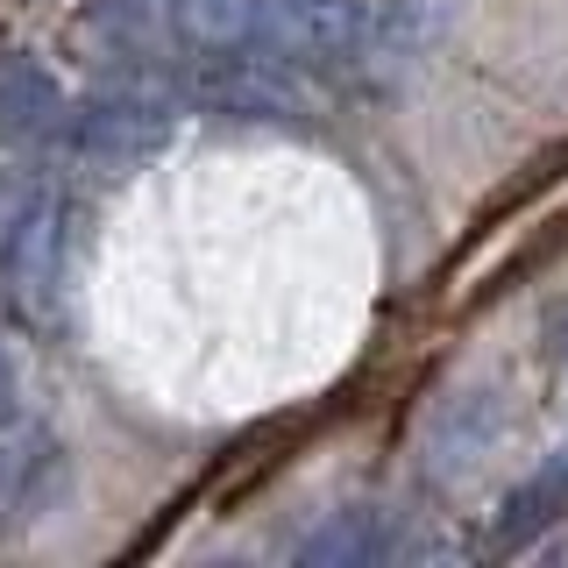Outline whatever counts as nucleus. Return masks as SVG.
Segmentation results:
<instances>
[{
  "label": "nucleus",
  "instance_id": "3",
  "mask_svg": "<svg viewBox=\"0 0 568 568\" xmlns=\"http://www.w3.org/2000/svg\"><path fill=\"white\" fill-rule=\"evenodd\" d=\"M64 121H71L64 85L50 79L29 50L0 58V142H14V150H29V142H58Z\"/></svg>",
  "mask_w": 568,
  "mask_h": 568
},
{
  "label": "nucleus",
  "instance_id": "7",
  "mask_svg": "<svg viewBox=\"0 0 568 568\" xmlns=\"http://www.w3.org/2000/svg\"><path fill=\"white\" fill-rule=\"evenodd\" d=\"M568 511V448H555L540 469L526 476L519 490L497 505V526H490V547H532L547 526Z\"/></svg>",
  "mask_w": 568,
  "mask_h": 568
},
{
  "label": "nucleus",
  "instance_id": "5",
  "mask_svg": "<svg viewBox=\"0 0 568 568\" xmlns=\"http://www.w3.org/2000/svg\"><path fill=\"white\" fill-rule=\"evenodd\" d=\"M490 440H497V405H490V390H455L448 405H440L434 419H426V476L434 484H455V476H469L476 462L490 455Z\"/></svg>",
  "mask_w": 568,
  "mask_h": 568
},
{
  "label": "nucleus",
  "instance_id": "1",
  "mask_svg": "<svg viewBox=\"0 0 568 568\" xmlns=\"http://www.w3.org/2000/svg\"><path fill=\"white\" fill-rule=\"evenodd\" d=\"M64 242H71V206L58 192H36L29 206L8 213V227H0V292H8V306L22 320L58 313Z\"/></svg>",
  "mask_w": 568,
  "mask_h": 568
},
{
  "label": "nucleus",
  "instance_id": "4",
  "mask_svg": "<svg viewBox=\"0 0 568 568\" xmlns=\"http://www.w3.org/2000/svg\"><path fill=\"white\" fill-rule=\"evenodd\" d=\"M398 555H413V532H398L390 511L377 505H342L298 540V561H320V568H369V561H398Z\"/></svg>",
  "mask_w": 568,
  "mask_h": 568
},
{
  "label": "nucleus",
  "instance_id": "10",
  "mask_svg": "<svg viewBox=\"0 0 568 568\" xmlns=\"http://www.w3.org/2000/svg\"><path fill=\"white\" fill-rule=\"evenodd\" d=\"M8 497H14V455L0 448V505H8Z\"/></svg>",
  "mask_w": 568,
  "mask_h": 568
},
{
  "label": "nucleus",
  "instance_id": "9",
  "mask_svg": "<svg viewBox=\"0 0 568 568\" xmlns=\"http://www.w3.org/2000/svg\"><path fill=\"white\" fill-rule=\"evenodd\" d=\"M14 413V355H8V342H0V419Z\"/></svg>",
  "mask_w": 568,
  "mask_h": 568
},
{
  "label": "nucleus",
  "instance_id": "11",
  "mask_svg": "<svg viewBox=\"0 0 568 568\" xmlns=\"http://www.w3.org/2000/svg\"><path fill=\"white\" fill-rule=\"evenodd\" d=\"M555 363H561V377H568V313L555 320Z\"/></svg>",
  "mask_w": 568,
  "mask_h": 568
},
{
  "label": "nucleus",
  "instance_id": "6",
  "mask_svg": "<svg viewBox=\"0 0 568 568\" xmlns=\"http://www.w3.org/2000/svg\"><path fill=\"white\" fill-rule=\"evenodd\" d=\"M178 36L192 50H256L277 36V0H178Z\"/></svg>",
  "mask_w": 568,
  "mask_h": 568
},
{
  "label": "nucleus",
  "instance_id": "2",
  "mask_svg": "<svg viewBox=\"0 0 568 568\" xmlns=\"http://www.w3.org/2000/svg\"><path fill=\"white\" fill-rule=\"evenodd\" d=\"M171 100L150 93V85H106V93H85L71 100V121H64V142L93 164H142L171 142Z\"/></svg>",
  "mask_w": 568,
  "mask_h": 568
},
{
  "label": "nucleus",
  "instance_id": "8",
  "mask_svg": "<svg viewBox=\"0 0 568 568\" xmlns=\"http://www.w3.org/2000/svg\"><path fill=\"white\" fill-rule=\"evenodd\" d=\"M100 14H106L121 36H156V29L178 22V0H106Z\"/></svg>",
  "mask_w": 568,
  "mask_h": 568
}]
</instances>
